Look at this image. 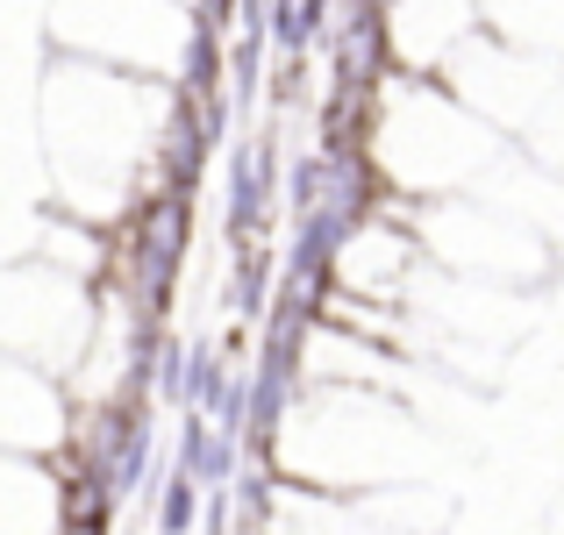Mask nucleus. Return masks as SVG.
<instances>
[{"label": "nucleus", "instance_id": "nucleus-1", "mask_svg": "<svg viewBox=\"0 0 564 535\" xmlns=\"http://www.w3.org/2000/svg\"><path fill=\"white\" fill-rule=\"evenodd\" d=\"M51 29H57V43L100 57L108 72H129V79L137 72L172 79L193 51V22L180 0H57Z\"/></svg>", "mask_w": 564, "mask_h": 535}, {"label": "nucleus", "instance_id": "nucleus-4", "mask_svg": "<svg viewBox=\"0 0 564 535\" xmlns=\"http://www.w3.org/2000/svg\"><path fill=\"white\" fill-rule=\"evenodd\" d=\"M57 522V493L36 465L0 457V535H51Z\"/></svg>", "mask_w": 564, "mask_h": 535}, {"label": "nucleus", "instance_id": "nucleus-5", "mask_svg": "<svg viewBox=\"0 0 564 535\" xmlns=\"http://www.w3.org/2000/svg\"><path fill=\"white\" fill-rule=\"evenodd\" d=\"M494 29L508 43H536V51H564V0H486Z\"/></svg>", "mask_w": 564, "mask_h": 535}, {"label": "nucleus", "instance_id": "nucleus-2", "mask_svg": "<svg viewBox=\"0 0 564 535\" xmlns=\"http://www.w3.org/2000/svg\"><path fill=\"white\" fill-rule=\"evenodd\" d=\"M414 151H422V165L408 172V193H457V186H465V172H479L486 157H494V137H486L471 114H457L451 100L414 94L408 122L379 137V165L400 172Z\"/></svg>", "mask_w": 564, "mask_h": 535}, {"label": "nucleus", "instance_id": "nucleus-3", "mask_svg": "<svg viewBox=\"0 0 564 535\" xmlns=\"http://www.w3.org/2000/svg\"><path fill=\"white\" fill-rule=\"evenodd\" d=\"M57 436H65L57 393L29 364L0 357V450H51Z\"/></svg>", "mask_w": 564, "mask_h": 535}]
</instances>
